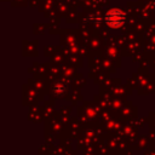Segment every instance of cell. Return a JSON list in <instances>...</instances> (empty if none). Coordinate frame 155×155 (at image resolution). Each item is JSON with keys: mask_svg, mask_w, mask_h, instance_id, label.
I'll use <instances>...</instances> for the list:
<instances>
[{"mask_svg": "<svg viewBox=\"0 0 155 155\" xmlns=\"http://www.w3.org/2000/svg\"><path fill=\"white\" fill-rule=\"evenodd\" d=\"M126 15L120 8H111L105 15V23L111 28H121L125 23Z\"/></svg>", "mask_w": 155, "mask_h": 155, "instance_id": "obj_1", "label": "cell"}]
</instances>
